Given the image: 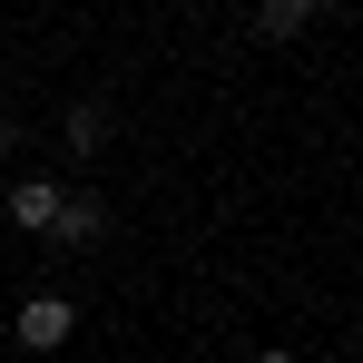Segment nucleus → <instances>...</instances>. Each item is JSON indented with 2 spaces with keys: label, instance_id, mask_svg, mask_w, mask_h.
<instances>
[{
  "label": "nucleus",
  "instance_id": "nucleus-1",
  "mask_svg": "<svg viewBox=\"0 0 363 363\" xmlns=\"http://www.w3.org/2000/svg\"><path fill=\"white\" fill-rule=\"evenodd\" d=\"M69 324H79V304H69V295H30L20 314H10V334H20L30 354H60V344H69Z\"/></svg>",
  "mask_w": 363,
  "mask_h": 363
},
{
  "label": "nucleus",
  "instance_id": "nucleus-2",
  "mask_svg": "<svg viewBox=\"0 0 363 363\" xmlns=\"http://www.w3.org/2000/svg\"><path fill=\"white\" fill-rule=\"evenodd\" d=\"M60 196H69V186H50V177H20V186H10V226L50 236V226H60Z\"/></svg>",
  "mask_w": 363,
  "mask_h": 363
},
{
  "label": "nucleus",
  "instance_id": "nucleus-3",
  "mask_svg": "<svg viewBox=\"0 0 363 363\" xmlns=\"http://www.w3.org/2000/svg\"><path fill=\"white\" fill-rule=\"evenodd\" d=\"M99 236H108V196H60L50 245H99Z\"/></svg>",
  "mask_w": 363,
  "mask_h": 363
},
{
  "label": "nucleus",
  "instance_id": "nucleus-4",
  "mask_svg": "<svg viewBox=\"0 0 363 363\" xmlns=\"http://www.w3.org/2000/svg\"><path fill=\"white\" fill-rule=\"evenodd\" d=\"M69 147H79V157H89V147H108V108H99V99H79V108H69Z\"/></svg>",
  "mask_w": 363,
  "mask_h": 363
},
{
  "label": "nucleus",
  "instance_id": "nucleus-5",
  "mask_svg": "<svg viewBox=\"0 0 363 363\" xmlns=\"http://www.w3.org/2000/svg\"><path fill=\"white\" fill-rule=\"evenodd\" d=\"M304 20H314V10H304V0H265V10H255V30H265V40H295Z\"/></svg>",
  "mask_w": 363,
  "mask_h": 363
},
{
  "label": "nucleus",
  "instance_id": "nucleus-6",
  "mask_svg": "<svg viewBox=\"0 0 363 363\" xmlns=\"http://www.w3.org/2000/svg\"><path fill=\"white\" fill-rule=\"evenodd\" d=\"M255 363H295V354H255Z\"/></svg>",
  "mask_w": 363,
  "mask_h": 363
}]
</instances>
